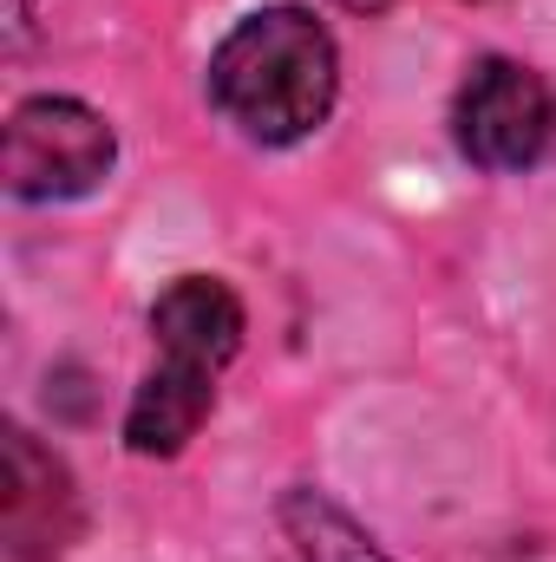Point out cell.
Here are the masks:
<instances>
[{
    "instance_id": "obj_1",
    "label": "cell",
    "mask_w": 556,
    "mask_h": 562,
    "mask_svg": "<svg viewBox=\"0 0 556 562\" xmlns=\"http://www.w3.org/2000/svg\"><path fill=\"white\" fill-rule=\"evenodd\" d=\"M334 40L308 7H263L210 53V105L256 144H294L334 112Z\"/></svg>"
},
{
    "instance_id": "obj_2",
    "label": "cell",
    "mask_w": 556,
    "mask_h": 562,
    "mask_svg": "<svg viewBox=\"0 0 556 562\" xmlns=\"http://www.w3.org/2000/svg\"><path fill=\"white\" fill-rule=\"evenodd\" d=\"M119 157L112 125L79 105V99H26L7 119V144H0V177L20 203H66L105 183Z\"/></svg>"
},
{
    "instance_id": "obj_3",
    "label": "cell",
    "mask_w": 556,
    "mask_h": 562,
    "mask_svg": "<svg viewBox=\"0 0 556 562\" xmlns=\"http://www.w3.org/2000/svg\"><path fill=\"white\" fill-rule=\"evenodd\" d=\"M452 125L478 170H531L556 144V86L524 59H478L458 86Z\"/></svg>"
},
{
    "instance_id": "obj_4",
    "label": "cell",
    "mask_w": 556,
    "mask_h": 562,
    "mask_svg": "<svg viewBox=\"0 0 556 562\" xmlns=\"http://www.w3.org/2000/svg\"><path fill=\"white\" fill-rule=\"evenodd\" d=\"M0 562H59L79 537V491L66 464L20 425L0 431Z\"/></svg>"
},
{
    "instance_id": "obj_5",
    "label": "cell",
    "mask_w": 556,
    "mask_h": 562,
    "mask_svg": "<svg viewBox=\"0 0 556 562\" xmlns=\"http://www.w3.org/2000/svg\"><path fill=\"white\" fill-rule=\"evenodd\" d=\"M151 334H157V367L190 373V380H216L243 347V301L230 294V281L184 276L157 294Z\"/></svg>"
},
{
    "instance_id": "obj_6",
    "label": "cell",
    "mask_w": 556,
    "mask_h": 562,
    "mask_svg": "<svg viewBox=\"0 0 556 562\" xmlns=\"http://www.w3.org/2000/svg\"><path fill=\"white\" fill-rule=\"evenodd\" d=\"M210 406H216V386L177 380V373L151 367L144 386H138V400H132V413H125V445H132L138 458H177V451L197 438V425L210 419Z\"/></svg>"
},
{
    "instance_id": "obj_7",
    "label": "cell",
    "mask_w": 556,
    "mask_h": 562,
    "mask_svg": "<svg viewBox=\"0 0 556 562\" xmlns=\"http://www.w3.org/2000/svg\"><path fill=\"white\" fill-rule=\"evenodd\" d=\"M281 530H288V543H294L301 562H393L354 517H341L314 491H288L281 497Z\"/></svg>"
},
{
    "instance_id": "obj_8",
    "label": "cell",
    "mask_w": 556,
    "mask_h": 562,
    "mask_svg": "<svg viewBox=\"0 0 556 562\" xmlns=\"http://www.w3.org/2000/svg\"><path fill=\"white\" fill-rule=\"evenodd\" d=\"M341 7H354V13H380L387 0H341Z\"/></svg>"
}]
</instances>
